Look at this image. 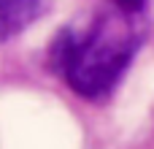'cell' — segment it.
I'll list each match as a JSON object with an SVG mask.
<instances>
[{"label": "cell", "instance_id": "1", "mask_svg": "<svg viewBox=\"0 0 154 149\" xmlns=\"http://www.w3.org/2000/svg\"><path fill=\"white\" fill-rule=\"evenodd\" d=\"M143 14L119 8L84 14L49 46V68L84 100H106L133 65L143 41Z\"/></svg>", "mask_w": 154, "mask_h": 149}, {"label": "cell", "instance_id": "2", "mask_svg": "<svg viewBox=\"0 0 154 149\" xmlns=\"http://www.w3.org/2000/svg\"><path fill=\"white\" fill-rule=\"evenodd\" d=\"M49 0H0V43L27 30L46 11Z\"/></svg>", "mask_w": 154, "mask_h": 149}, {"label": "cell", "instance_id": "3", "mask_svg": "<svg viewBox=\"0 0 154 149\" xmlns=\"http://www.w3.org/2000/svg\"><path fill=\"white\" fill-rule=\"evenodd\" d=\"M111 5L119 8V11H125V14H143L146 0H111Z\"/></svg>", "mask_w": 154, "mask_h": 149}]
</instances>
